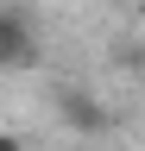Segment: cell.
<instances>
[{"instance_id":"3","label":"cell","mask_w":145,"mask_h":151,"mask_svg":"<svg viewBox=\"0 0 145 151\" xmlns=\"http://www.w3.org/2000/svg\"><path fill=\"white\" fill-rule=\"evenodd\" d=\"M0 151H25V139L19 132H0Z\"/></svg>"},{"instance_id":"1","label":"cell","mask_w":145,"mask_h":151,"mask_svg":"<svg viewBox=\"0 0 145 151\" xmlns=\"http://www.w3.org/2000/svg\"><path fill=\"white\" fill-rule=\"evenodd\" d=\"M44 63V19L32 0H0V69H38Z\"/></svg>"},{"instance_id":"4","label":"cell","mask_w":145,"mask_h":151,"mask_svg":"<svg viewBox=\"0 0 145 151\" xmlns=\"http://www.w3.org/2000/svg\"><path fill=\"white\" fill-rule=\"evenodd\" d=\"M76 151H88V145H76Z\"/></svg>"},{"instance_id":"2","label":"cell","mask_w":145,"mask_h":151,"mask_svg":"<svg viewBox=\"0 0 145 151\" xmlns=\"http://www.w3.org/2000/svg\"><path fill=\"white\" fill-rule=\"evenodd\" d=\"M57 120L76 139H101V132H114V107L101 94H88V88H57Z\"/></svg>"}]
</instances>
